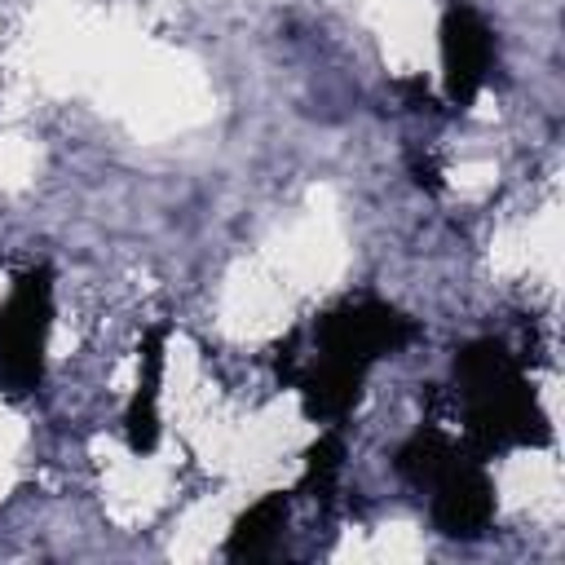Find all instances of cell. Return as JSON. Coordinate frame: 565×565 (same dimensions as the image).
I'll use <instances>...</instances> for the list:
<instances>
[{
  "instance_id": "cell-1",
  "label": "cell",
  "mask_w": 565,
  "mask_h": 565,
  "mask_svg": "<svg viewBox=\"0 0 565 565\" xmlns=\"http://www.w3.org/2000/svg\"><path fill=\"white\" fill-rule=\"evenodd\" d=\"M411 335H415V322L384 300H358V305L349 300L322 313L313 327V353L300 375L309 415H322V419L344 415L362 388L366 366L402 349Z\"/></svg>"
},
{
  "instance_id": "cell-2",
  "label": "cell",
  "mask_w": 565,
  "mask_h": 565,
  "mask_svg": "<svg viewBox=\"0 0 565 565\" xmlns=\"http://www.w3.org/2000/svg\"><path fill=\"white\" fill-rule=\"evenodd\" d=\"M455 384H459L468 437L481 450H508V446H530L547 437L534 388L499 340L468 344L455 358Z\"/></svg>"
},
{
  "instance_id": "cell-3",
  "label": "cell",
  "mask_w": 565,
  "mask_h": 565,
  "mask_svg": "<svg viewBox=\"0 0 565 565\" xmlns=\"http://www.w3.org/2000/svg\"><path fill=\"white\" fill-rule=\"evenodd\" d=\"M397 472L428 486V508L441 534L450 539H477L494 516V486L486 477V463L477 455H463L450 437L424 428L397 450Z\"/></svg>"
},
{
  "instance_id": "cell-4",
  "label": "cell",
  "mask_w": 565,
  "mask_h": 565,
  "mask_svg": "<svg viewBox=\"0 0 565 565\" xmlns=\"http://www.w3.org/2000/svg\"><path fill=\"white\" fill-rule=\"evenodd\" d=\"M49 309H53V282L49 269H26L9 300L0 305V375L18 393L40 380L44 362V335H49Z\"/></svg>"
},
{
  "instance_id": "cell-5",
  "label": "cell",
  "mask_w": 565,
  "mask_h": 565,
  "mask_svg": "<svg viewBox=\"0 0 565 565\" xmlns=\"http://www.w3.org/2000/svg\"><path fill=\"white\" fill-rule=\"evenodd\" d=\"M490 57H494V40L486 18L472 4L455 0L441 18V66H446V93L459 110L472 106V97L481 93L490 75Z\"/></svg>"
},
{
  "instance_id": "cell-6",
  "label": "cell",
  "mask_w": 565,
  "mask_h": 565,
  "mask_svg": "<svg viewBox=\"0 0 565 565\" xmlns=\"http://www.w3.org/2000/svg\"><path fill=\"white\" fill-rule=\"evenodd\" d=\"M159 375H163V331H150V340L141 349V380H137V393L124 415L132 450H150L159 437Z\"/></svg>"
},
{
  "instance_id": "cell-7",
  "label": "cell",
  "mask_w": 565,
  "mask_h": 565,
  "mask_svg": "<svg viewBox=\"0 0 565 565\" xmlns=\"http://www.w3.org/2000/svg\"><path fill=\"white\" fill-rule=\"evenodd\" d=\"M282 525H287V494H265L260 503H252L234 521V530L225 539V556L230 561H260V556H269L278 534H282Z\"/></svg>"
}]
</instances>
